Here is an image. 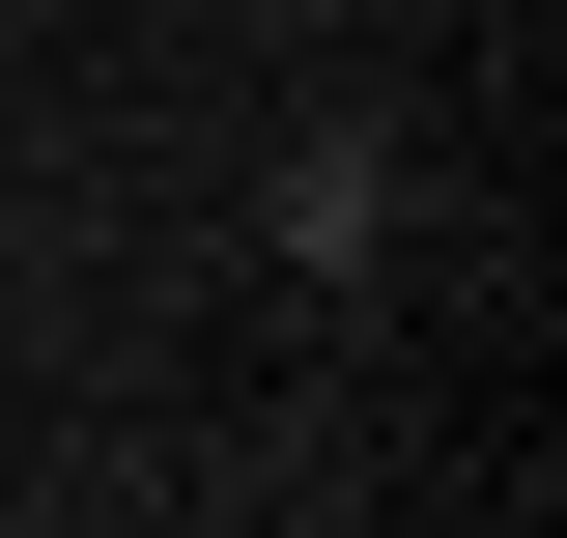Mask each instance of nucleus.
<instances>
[{
    "label": "nucleus",
    "mask_w": 567,
    "mask_h": 538,
    "mask_svg": "<svg viewBox=\"0 0 567 538\" xmlns=\"http://www.w3.org/2000/svg\"><path fill=\"white\" fill-rule=\"evenodd\" d=\"M284 256H312V283H369V256H398V142H369V114H312V142H284Z\"/></svg>",
    "instance_id": "nucleus-1"
}]
</instances>
